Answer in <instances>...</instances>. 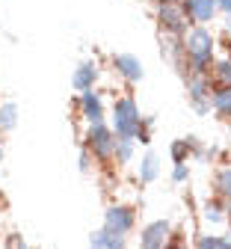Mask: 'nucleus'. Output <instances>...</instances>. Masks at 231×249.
<instances>
[{
	"mask_svg": "<svg viewBox=\"0 0 231 249\" xmlns=\"http://www.w3.org/2000/svg\"><path fill=\"white\" fill-rule=\"evenodd\" d=\"M213 51H216V39H213V33L205 24H193L184 33V53H187L190 71L211 74V69H213Z\"/></svg>",
	"mask_w": 231,
	"mask_h": 249,
	"instance_id": "1",
	"label": "nucleus"
},
{
	"mask_svg": "<svg viewBox=\"0 0 231 249\" xmlns=\"http://www.w3.org/2000/svg\"><path fill=\"white\" fill-rule=\"evenodd\" d=\"M140 104L130 98V95H122L113 101V131L119 137H134L137 140V131H140Z\"/></svg>",
	"mask_w": 231,
	"mask_h": 249,
	"instance_id": "2",
	"label": "nucleus"
},
{
	"mask_svg": "<svg viewBox=\"0 0 231 249\" xmlns=\"http://www.w3.org/2000/svg\"><path fill=\"white\" fill-rule=\"evenodd\" d=\"M86 148L95 154V160L101 163H110L113 160V151H116V131L104 122H89L86 128Z\"/></svg>",
	"mask_w": 231,
	"mask_h": 249,
	"instance_id": "3",
	"label": "nucleus"
},
{
	"mask_svg": "<svg viewBox=\"0 0 231 249\" xmlns=\"http://www.w3.org/2000/svg\"><path fill=\"white\" fill-rule=\"evenodd\" d=\"M184 86H187V101H190V107L199 113V116L211 113V92H213L211 74L190 71V74L184 77Z\"/></svg>",
	"mask_w": 231,
	"mask_h": 249,
	"instance_id": "4",
	"label": "nucleus"
},
{
	"mask_svg": "<svg viewBox=\"0 0 231 249\" xmlns=\"http://www.w3.org/2000/svg\"><path fill=\"white\" fill-rule=\"evenodd\" d=\"M157 24H160L163 33L184 36L187 27H190V18L184 12L181 0H157Z\"/></svg>",
	"mask_w": 231,
	"mask_h": 249,
	"instance_id": "5",
	"label": "nucleus"
},
{
	"mask_svg": "<svg viewBox=\"0 0 231 249\" xmlns=\"http://www.w3.org/2000/svg\"><path fill=\"white\" fill-rule=\"evenodd\" d=\"M104 226L116 234H130L137 226V211L130 205H110L104 211Z\"/></svg>",
	"mask_w": 231,
	"mask_h": 249,
	"instance_id": "6",
	"label": "nucleus"
},
{
	"mask_svg": "<svg viewBox=\"0 0 231 249\" xmlns=\"http://www.w3.org/2000/svg\"><path fill=\"white\" fill-rule=\"evenodd\" d=\"M169 234H172V226L166 220H154V223H148L140 231V246H145V249H163V246L169 243Z\"/></svg>",
	"mask_w": 231,
	"mask_h": 249,
	"instance_id": "7",
	"label": "nucleus"
},
{
	"mask_svg": "<svg viewBox=\"0 0 231 249\" xmlns=\"http://www.w3.org/2000/svg\"><path fill=\"white\" fill-rule=\"evenodd\" d=\"M113 69L119 77H124L127 83H140L145 77V66L134 56V53H113Z\"/></svg>",
	"mask_w": 231,
	"mask_h": 249,
	"instance_id": "8",
	"label": "nucleus"
},
{
	"mask_svg": "<svg viewBox=\"0 0 231 249\" xmlns=\"http://www.w3.org/2000/svg\"><path fill=\"white\" fill-rule=\"evenodd\" d=\"M181 3H184V12H187L190 24H211L219 12L216 0H181Z\"/></svg>",
	"mask_w": 231,
	"mask_h": 249,
	"instance_id": "9",
	"label": "nucleus"
},
{
	"mask_svg": "<svg viewBox=\"0 0 231 249\" xmlns=\"http://www.w3.org/2000/svg\"><path fill=\"white\" fill-rule=\"evenodd\" d=\"M77 107L86 122H104V101H101V92H95V86L80 92Z\"/></svg>",
	"mask_w": 231,
	"mask_h": 249,
	"instance_id": "10",
	"label": "nucleus"
},
{
	"mask_svg": "<svg viewBox=\"0 0 231 249\" xmlns=\"http://www.w3.org/2000/svg\"><path fill=\"white\" fill-rule=\"evenodd\" d=\"M95 83H98V62L95 59L80 62V66L74 69V74H71V86L77 92H83V89H92Z\"/></svg>",
	"mask_w": 231,
	"mask_h": 249,
	"instance_id": "11",
	"label": "nucleus"
},
{
	"mask_svg": "<svg viewBox=\"0 0 231 249\" xmlns=\"http://www.w3.org/2000/svg\"><path fill=\"white\" fill-rule=\"evenodd\" d=\"M124 243H127L124 234H116V231H110L107 226L89 234V246H95V249H122Z\"/></svg>",
	"mask_w": 231,
	"mask_h": 249,
	"instance_id": "12",
	"label": "nucleus"
},
{
	"mask_svg": "<svg viewBox=\"0 0 231 249\" xmlns=\"http://www.w3.org/2000/svg\"><path fill=\"white\" fill-rule=\"evenodd\" d=\"M225 216H228V202H225V199L213 196V199H208V202L202 205V220H205L208 226H219Z\"/></svg>",
	"mask_w": 231,
	"mask_h": 249,
	"instance_id": "13",
	"label": "nucleus"
},
{
	"mask_svg": "<svg viewBox=\"0 0 231 249\" xmlns=\"http://www.w3.org/2000/svg\"><path fill=\"white\" fill-rule=\"evenodd\" d=\"M211 110L216 116H222V119H231V86H225V83L213 86V92H211Z\"/></svg>",
	"mask_w": 231,
	"mask_h": 249,
	"instance_id": "14",
	"label": "nucleus"
},
{
	"mask_svg": "<svg viewBox=\"0 0 231 249\" xmlns=\"http://www.w3.org/2000/svg\"><path fill=\"white\" fill-rule=\"evenodd\" d=\"M134 151H137V140L134 137H119L116 134V151H113V160L119 166H127L134 160Z\"/></svg>",
	"mask_w": 231,
	"mask_h": 249,
	"instance_id": "15",
	"label": "nucleus"
},
{
	"mask_svg": "<svg viewBox=\"0 0 231 249\" xmlns=\"http://www.w3.org/2000/svg\"><path fill=\"white\" fill-rule=\"evenodd\" d=\"M213 196H219L231 205V166H219L213 172Z\"/></svg>",
	"mask_w": 231,
	"mask_h": 249,
	"instance_id": "16",
	"label": "nucleus"
},
{
	"mask_svg": "<svg viewBox=\"0 0 231 249\" xmlns=\"http://www.w3.org/2000/svg\"><path fill=\"white\" fill-rule=\"evenodd\" d=\"M157 178H160V160H157L154 151H148L145 158L140 160V181L142 184H154Z\"/></svg>",
	"mask_w": 231,
	"mask_h": 249,
	"instance_id": "17",
	"label": "nucleus"
},
{
	"mask_svg": "<svg viewBox=\"0 0 231 249\" xmlns=\"http://www.w3.org/2000/svg\"><path fill=\"white\" fill-rule=\"evenodd\" d=\"M18 128V104L12 101H3L0 104V131H15Z\"/></svg>",
	"mask_w": 231,
	"mask_h": 249,
	"instance_id": "18",
	"label": "nucleus"
},
{
	"mask_svg": "<svg viewBox=\"0 0 231 249\" xmlns=\"http://www.w3.org/2000/svg\"><path fill=\"white\" fill-rule=\"evenodd\" d=\"M169 154H172V163H187V160L193 158V148H190L187 137H184V140H175V142L169 145Z\"/></svg>",
	"mask_w": 231,
	"mask_h": 249,
	"instance_id": "19",
	"label": "nucleus"
},
{
	"mask_svg": "<svg viewBox=\"0 0 231 249\" xmlns=\"http://www.w3.org/2000/svg\"><path fill=\"white\" fill-rule=\"evenodd\" d=\"M211 77H213L216 83H225V86H231V56H225V59L213 62V69H211Z\"/></svg>",
	"mask_w": 231,
	"mask_h": 249,
	"instance_id": "20",
	"label": "nucleus"
},
{
	"mask_svg": "<svg viewBox=\"0 0 231 249\" xmlns=\"http://www.w3.org/2000/svg\"><path fill=\"white\" fill-rule=\"evenodd\" d=\"M195 246L199 249H228V240L225 237H208V234H202V237H195Z\"/></svg>",
	"mask_w": 231,
	"mask_h": 249,
	"instance_id": "21",
	"label": "nucleus"
},
{
	"mask_svg": "<svg viewBox=\"0 0 231 249\" xmlns=\"http://www.w3.org/2000/svg\"><path fill=\"white\" fill-rule=\"evenodd\" d=\"M151 128H154V119H151V116H142L140 131H137V140H140V142H151Z\"/></svg>",
	"mask_w": 231,
	"mask_h": 249,
	"instance_id": "22",
	"label": "nucleus"
},
{
	"mask_svg": "<svg viewBox=\"0 0 231 249\" xmlns=\"http://www.w3.org/2000/svg\"><path fill=\"white\" fill-rule=\"evenodd\" d=\"M172 181H175V184L190 181V166H187V163H175V166H172Z\"/></svg>",
	"mask_w": 231,
	"mask_h": 249,
	"instance_id": "23",
	"label": "nucleus"
},
{
	"mask_svg": "<svg viewBox=\"0 0 231 249\" xmlns=\"http://www.w3.org/2000/svg\"><path fill=\"white\" fill-rule=\"evenodd\" d=\"M92 160H95V154H92V151L83 145V151H80V172H83V175L92 169Z\"/></svg>",
	"mask_w": 231,
	"mask_h": 249,
	"instance_id": "24",
	"label": "nucleus"
},
{
	"mask_svg": "<svg viewBox=\"0 0 231 249\" xmlns=\"http://www.w3.org/2000/svg\"><path fill=\"white\" fill-rule=\"evenodd\" d=\"M216 3H219L222 12H231V0H216Z\"/></svg>",
	"mask_w": 231,
	"mask_h": 249,
	"instance_id": "25",
	"label": "nucleus"
},
{
	"mask_svg": "<svg viewBox=\"0 0 231 249\" xmlns=\"http://www.w3.org/2000/svg\"><path fill=\"white\" fill-rule=\"evenodd\" d=\"M6 243H9V246H24V237H9Z\"/></svg>",
	"mask_w": 231,
	"mask_h": 249,
	"instance_id": "26",
	"label": "nucleus"
},
{
	"mask_svg": "<svg viewBox=\"0 0 231 249\" xmlns=\"http://www.w3.org/2000/svg\"><path fill=\"white\" fill-rule=\"evenodd\" d=\"M225 33L231 36V12H225Z\"/></svg>",
	"mask_w": 231,
	"mask_h": 249,
	"instance_id": "27",
	"label": "nucleus"
},
{
	"mask_svg": "<svg viewBox=\"0 0 231 249\" xmlns=\"http://www.w3.org/2000/svg\"><path fill=\"white\" fill-rule=\"evenodd\" d=\"M0 160H3V142H0Z\"/></svg>",
	"mask_w": 231,
	"mask_h": 249,
	"instance_id": "28",
	"label": "nucleus"
},
{
	"mask_svg": "<svg viewBox=\"0 0 231 249\" xmlns=\"http://www.w3.org/2000/svg\"><path fill=\"white\" fill-rule=\"evenodd\" d=\"M225 240H228V246H231V231H228V237H225Z\"/></svg>",
	"mask_w": 231,
	"mask_h": 249,
	"instance_id": "29",
	"label": "nucleus"
}]
</instances>
